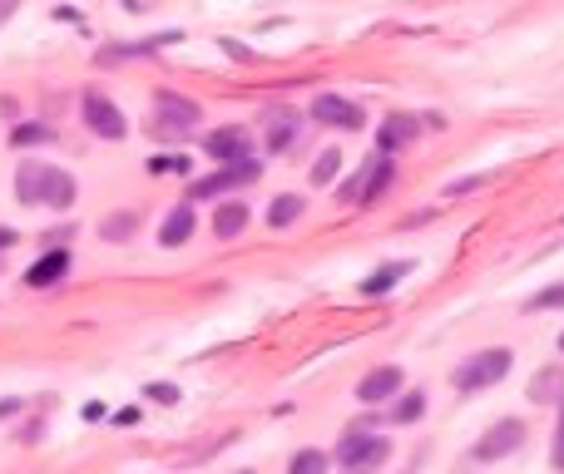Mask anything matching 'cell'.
<instances>
[{
    "mask_svg": "<svg viewBox=\"0 0 564 474\" xmlns=\"http://www.w3.org/2000/svg\"><path fill=\"white\" fill-rule=\"evenodd\" d=\"M75 179L64 169H50V163H35V158H25L21 173H15V198L21 203H40V208H70L75 203Z\"/></svg>",
    "mask_w": 564,
    "mask_h": 474,
    "instance_id": "obj_1",
    "label": "cell"
},
{
    "mask_svg": "<svg viewBox=\"0 0 564 474\" xmlns=\"http://www.w3.org/2000/svg\"><path fill=\"white\" fill-rule=\"evenodd\" d=\"M510 366H515V356H510L505 346H495V351H476L470 361H460V366L450 370V380H456L460 395H476V390L501 386V380L510 376Z\"/></svg>",
    "mask_w": 564,
    "mask_h": 474,
    "instance_id": "obj_2",
    "label": "cell"
},
{
    "mask_svg": "<svg viewBox=\"0 0 564 474\" xmlns=\"http://www.w3.org/2000/svg\"><path fill=\"white\" fill-rule=\"evenodd\" d=\"M386 454H391V440L386 435H362V430H351L347 440L337 445V464L347 474H372L376 464H386Z\"/></svg>",
    "mask_w": 564,
    "mask_h": 474,
    "instance_id": "obj_3",
    "label": "cell"
},
{
    "mask_svg": "<svg viewBox=\"0 0 564 474\" xmlns=\"http://www.w3.org/2000/svg\"><path fill=\"white\" fill-rule=\"evenodd\" d=\"M257 173H263V163H257V158H243V163H223L218 173H208V179L193 183L189 198H218V193L248 188V183H257Z\"/></svg>",
    "mask_w": 564,
    "mask_h": 474,
    "instance_id": "obj_4",
    "label": "cell"
},
{
    "mask_svg": "<svg viewBox=\"0 0 564 474\" xmlns=\"http://www.w3.org/2000/svg\"><path fill=\"white\" fill-rule=\"evenodd\" d=\"M312 124H327V129H362L366 114L351 104V99H341V95H317V99H312Z\"/></svg>",
    "mask_w": 564,
    "mask_h": 474,
    "instance_id": "obj_5",
    "label": "cell"
},
{
    "mask_svg": "<svg viewBox=\"0 0 564 474\" xmlns=\"http://www.w3.org/2000/svg\"><path fill=\"white\" fill-rule=\"evenodd\" d=\"M85 124L95 129L99 138H124V134H129L124 114H119V109L109 104L105 95H95V89H89V95H85Z\"/></svg>",
    "mask_w": 564,
    "mask_h": 474,
    "instance_id": "obj_6",
    "label": "cell"
},
{
    "mask_svg": "<svg viewBox=\"0 0 564 474\" xmlns=\"http://www.w3.org/2000/svg\"><path fill=\"white\" fill-rule=\"evenodd\" d=\"M203 148L218 158V169H223V163H243V158H253V138H248V129H218V134L203 138Z\"/></svg>",
    "mask_w": 564,
    "mask_h": 474,
    "instance_id": "obj_7",
    "label": "cell"
},
{
    "mask_svg": "<svg viewBox=\"0 0 564 474\" xmlns=\"http://www.w3.org/2000/svg\"><path fill=\"white\" fill-rule=\"evenodd\" d=\"M520 445H525V425L520 420H501L485 440L476 445V460H505V454H515Z\"/></svg>",
    "mask_w": 564,
    "mask_h": 474,
    "instance_id": "obj_8",
    "label": "cell"
},
{
    "mask_svg": "<svg viewBox=\"0 0 564 474\" xmlns=\"http://www.w3.org/2000/svg\"><path fill=\"white\" fill-rule=\"evenodd\" d=\"M401 366H382V370H372V376L357 386V401L362 405H382V401H391L396 390H401Z\"/></svg>",
    "mask_w": 564,
    "mask_h": 474,
    "instance_id": "obj_9",
    "label": "cell"
},
{
    "mask_svg": "<svg viewBox=\"0 0 564 474\" xmlns=\"http://www.w3.org/2000/svg\"><path fill=\"white\" fill-rule=\"evenodd\" d=\"M154 109H159V129H193L203 119V109L193 104V99H179V95H159Z\"/></svg>",
    "mask_w": 564,
    "mask_h": 474,
    "instance_id": "obj_10",
    "label": "cell"
},
{
    "mask_svg": "<svg viewBox=\"0 0 564 474\" xmlns=\"http://www.w3.org/2000/svg\"><path fill=\"white\" fill-rule=\"evenodd\" d=\"M64 272H70V253H64V247H50V253H45L40 262L25 272V282H30V287H55Z\"/></svg>",
    "mask_w": 564,
    "mask_h": 474,
    "instance_id": "obj_11",
    "label": "cell"
},
{
    "mask_svg": "<svg viewBox=\"0 0 564 474\" xmlns=\"http://www.w3.org/2000/svg\"><path fill=\"white\" fill-rule=\"evenodd\" d=\"M406 138H416V119L411 114H391L382 129H376V154H396Z\"/></svg>",
    "mask_w": 564,
    "mask_h": 474,
    "instance_id": "obj_12",
    "label": "cell"
},
{
    "mask_svg": "<svg viewBox=\"0 0 564 474\" xmlns=\"http://www.w3.org/2000/svg\"><path fill=\"white\" fill-rule=\"evenodd\" d=\"M386 183H391V158L382 154V158H376V163H372V169L362 173V183H357V188H351V198H357V203H372L376 193L386 188Z\"/></svg>",
    "mask_w": 564,
    "mask_h": 474,
    "instance_id": "obj_13",
    "label": "cell"
},
{
    "mask_svg": "<svg viewBox=\"0 0 564 474\" xmlns=\"http://www.w3.org/2000/svg\"><path fill=\"white\" fill-rule=\"evenodd\" d=\"M530 401L535 405H560L564 401V370H540V376L530 380Z\"/></svg>",
    "mask_w": 564,
    "mask_h": 474,
    "instance_id": "obj_14",
    "label": "cell"
},
{
    "mask_svg": "<svg viewBox=\"0 0 564 474\" xmlns=\"http://www.w3.org/2000/svg\"><path fill=\"white\" fill-rule=\"evenodd\" d=\"M189 237H193V208L183 203V208H173L169 218H164L159 243H164V247H179V243H189Z\"/></svg>",
    "mask_w": 564,
    "mask_h": 474,
    "instance_id": "obj_15",
    "label": "cell"
},
{
    "mask_svg": "<svg viewBox=\"0 0 564 474\" xmlns=\"http://www.w3.org/2000/svg\"><path fill=\"white\" fill-rule=\"evenodd\" d=\"M248 228V203H223L214 212V237H238Z\"/></svg>",
    "mask_w": 564,
    "mask_h": 474,
    "instance_id": "obj_16",
    "label": "cell"
},
{
    "mask_svg": "<svg viewBox=\"0 0 564 474\" xmlns=\"http://www.w3.org/2000/svg\"><path fill=\"white\" fill-rule=\"evenodd\" d=\"M406 272H411V262H386V267H376V272L362 282V292H366V296H386V292H391V287L401 282Z\"/></svg>",
    "mask_w": 564,
    "mask_h": 474,
    "instance_id": "obj_17",
    "label": "cell"
},
{
    "mask_svg": "<svg viewBox=\"0 0 564 474\" xmlns=\"http://www.w3.org/2000/svg\"><path fill=\"white\" fill-rule=\"evenodd\" d=\"M302 218V198L298 193H282V198H273V208H267V222L273 228H288V222Z\"/></svg>",
    "mask_w": 564,
    "mask_h": 474,
    "instance_id": "obj_18",
    "label": "cell"
},
{
    "mask_svg": "<svg viewBox=\"0 0 564 474\" xmlns=\"http://www.w3.org/2000/svg\"><path fill=\"white\" fill-rule=\"evenodd\" d=\"M292 138H298V119L292 114H273V124H267V148H288Z\"/></svg>",
    "mask_w": 564,
    "mask_h": 474,
    "instance_id": "obj_19",
    "label": "cell"
},
{
    "mask_svg": "<svg viewBox=\"0 0 564 474\" xmlns=\"http://www.w3.org/2000/svg\"><path fill=\"white\" fill-rule=\"evenodd\" d=\"M129 232H139V212H114V218H105L99 237H109V243H124Z\"/></svg>",
    "mask_w": 564,
    "mask_h": 474,
    "instance_id": "obj_20",
    "label": "cell"
},
{
    "mask_svg": "<svg viewBox=\"0 0 564 474\" xmlns=\"http://www.w3.org/2000/svg\"><path fill=\"white\" fill-rule=\"evenodd\" d=\"M327 454H322V450H298V454H292V460H288V474H327Z\"/></svg>",
    "mask_w": 564,
    "mask_h": 474,
    "instance_id": "obj_21",
    "label": "cell"
},
{
    "mask_svg": "<svg viewBox=\"0 0 564 474\" xmlns=\"http://www.w3.org/2000/svg\"><path fill=\"white\" fill-rule=\"evenodd\" d=\"M337 173H341V154H337V148H327V154H317V163H312V183H317V188H322V183H332V179H337Z\"/></svg>",
    "mask_w": 564,
    "mask_h": 474,
    "instance_id": "obj_22",
    "label": "cell"
},
{
    "mask_svg": "<svg viewBox=\"0 0 564 474\" xmlns=\"http://www.w3.org/2000/svg\"><path fill=\"white\" fill-rule=\"evenodd\" d=\"M421 415H426V390H411V395H406V401L391 411V420L411 425V420H421Z\"/></svg>",
    "mask_w": 564,
    "mask_h": 474,
    "instance_id": "obj_23",
    "label": "cell"
},
{
    "mask_svg": "<svg viewBox=\"0 0 564 474\" xmlns=\"http://www.w3.org/2000/svg\"><path fill=\"white\" fill-rule=\"evenodd\" d=\"M50 138H55V129H45V124H21V129L11 134V144H15V148H30V144H50Z\"/></svg>",
    "mask_w": 564,
    "mask_h": 474,
    "instance_id": "obj_24",
    "label": "cell"
},
{
    "mask_svg": "<svg viewBox=\"0 0 564 474\" xmlns=\"http://www.w3.org/2000/svg\"><path fill=\"white\" fill-rule=\"evenodd\" d=\"M149 169L154 173H189V158H183V154H159Z\"/></svg>",
    "mask_w": 564,
    "mask_h": 474,
    "instance_id": "obj_25",
    "label": "cell"
},
{
    "mask_svg": "<svg viewBox=\"0 0 564 474\" xmlns=\"http://www.w3.org/2000/svg\"><path fill=\"white\" fill-rule=\"evenodd\" d=\"M554 306H564V282L560 287H550V292H540L530 302V312H554Z\"/></svg>",
    "mask_w": 564,
    "mask_h": 474,
    "instance_id": "obj_26",
    "label": "cell"
},
{
    "mask_svg": "<svg viewBox=\"0 0 564 474\" xmlns=\"http://www.w3.org/2000/svg\"><path fill=\"white\" fill-rule=\"evenodd\" d=\"M144 395H149V401H159V405H173V401H179V386H164V380H154Z\"/></svg>",
    "mask_w": 564,
    "mask_h": 474,
    "instance_id": "obj_27",
    "label": "cell"
},
{
    "mask_svg": "<svg viewBox=\"0 0 564 474\" xmlns=\"http://www.w3.org/2000/svg\"><path fill=\"white\" fill-rule=\"evenodd\" d=\"M480 183H490V179H485V173H476V179H460V183H450V188H446V198H460V193L480 188Z\"/></svg>",
    "mask_w": 564,
    "mask_h": 474,
    "instance_id": "obj_28",
    "label": "cell"
},
{
    "mask_svg": "<svg viewBox=\"0 0 564 474\" xmlns=\"http://www.w3.org/2000/svg\"><path fill=\"white\" fill-rule=\"evenodd\" d=\"M550 460H554V470H564V420H560V430H554V450H550Z\"/></svg>",
    "mask_w": 564,
    "mask_h": 474,
    "instance_id": "obj_29",
    "label": "cell"
},
{
    "mask_svg": "<svg viewBox=\"0 0 564 474\" xmlns=\"http://www.w3.org/2000/svg\"><path fill=\"white\" fill-rule=\"evenodd\" d=\"M15 243H21V232H15V228H0V253H5V247H15Z\"/></svg>",
    "mask_w": 564,
    "mask_h": 474,
    "instance_id": "obj_30",
    "label": "cell"
},
{
    "mask_svg": "<svg viewBox=\"0 0 564 474\" xmlns=\"http://www.w3.org/2000/svg\"><path fill=\"white\" fill-rule=\"evenodd\" d=\"M21 411V401H0V420H5V415H15Z\"/></svg>",
    "mask_w": 564,
    "mask_h": 474,
    "instance_id": "obj_31",
    "label": "cell"
},
{
    "mask_svg": "<svg viewBox=\"0 0 564 474\" xmlns=\"http://www.w3.org/2000/svg\"><path fill=\"white\" fill-rule=\"evenodd\" d=\"M560 351H564V337H560Z\"/></svg>",
    "mask_w": 564,
    "mask_h": 474,
    "instance_id": "obj_32",
    "label": "cell"
}]
</instances>
